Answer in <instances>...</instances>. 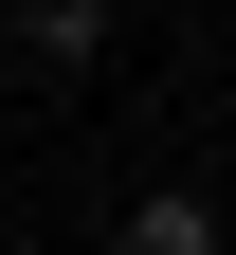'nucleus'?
<instances>
[{
  "mask_svg": "<svg viewBox=\"0 0 236 255\" xmlns=\"http://www.w3.org/2000/svg\"><path fill=\"white\" fill-rule=\"evenodd\" d=\"M37 18H109V0H37Z\"/></svg>",
  "mask_w": 236,
  "mask_h": 255,
  "instance_id": "f03ea898",
  "label": "nucleus"
},
{
  "mask_svg": "<svg viewBox=\"0 0 236 255\" xmlns=\"http://www.w3.org/2000/svg\"><path fill=\"white\" fill-rule=\"evenodd\" d=\"M127 255H218V201H182V182H163V201H127Z\"/></svg>",
  "mask_w": 236,
  "mask_h": 255,
  "instance_id": "f257e3e1",
  "label": "nucleus"
}]
</instances>
